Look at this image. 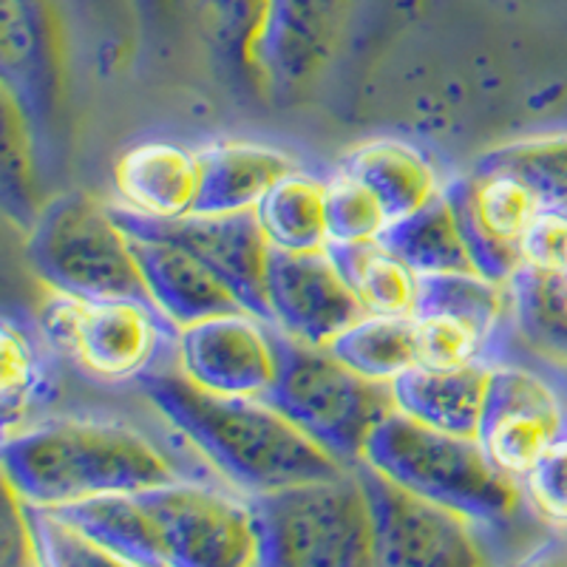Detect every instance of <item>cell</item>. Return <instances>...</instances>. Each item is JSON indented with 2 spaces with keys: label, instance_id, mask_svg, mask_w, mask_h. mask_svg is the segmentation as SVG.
<instances>
[{
  "label": "cell",
  "instance_id": "cell-1",
  "mask_svg": "<svg viewBox=\"0 0 567 567\" xmlns=\"http://www.w3.org/2000/svg\"><path fill=\"white\" fill-rule=\"evenodd\" d=\"M140 386L159 417L245 496L347 471L265 398L205 392L179 372L142 374Z\"/></svg>",
  "mask_w": 567,
  "mask_h": 567
},
{
  "label": "cell",
  "instance_id": "cell-2",
  "mask_svg": "<svg viewBox=\"0 0 567 567\" xmlns=\"http://www.w3.org/2000/svg\"><path fill=\"white\" fill-rule=\"evenodd\" d=\"M3 485L23 503L65 505L182 480L145 434L123 423L54 420L3 437Z\"/></svg>",
  "mask_w": 567,
  "mask_h": 567
},
{
  "label": "cell",
  "instance_id": "cell-3",
  "mask_svg": "<svg viewBox=\"0 0 567 567\" xmlns=\"http://www.w3.org/2000/svg\"><path fill=\"white\" fill-rule=\"evenodd\" d=\"M363 463L474 525L511 523L528 503L523 483L496 468L477 437L437 432L398 409L378 423L363 449Z\"/></svg>",
  "mask_w": 567,
  "mask_h": 567
},
{
  "label": "cell",
  "instance_id": "cell-4",
  "mask_svg": "<svg viewBox=\"0 0 567 567\" xmlns=\"http://www.w3.org/2000/svg\"><path fill=\"white\" fill-rule=\"evenodd\" d=\"M258 565L372 567V511L358 471L247 496Z\"/></svg>",
  "mask_w": 567,
  "mask_h": 567
},
{
  "label": "cell",
  "instance_id": "cell-5",
  "mask_svg": "<svg viewBox=\"0 0 567 567\" xmlns=\"http://www.w3.org/2000/svg\"><path fill=\"white\" fill-rule=\"evenodd\" d=\"M278 378L265 400L347 468L363 463L378 423L394 412L389 383L367 381L327 347H310L276 329Z\"/></svg>",
  "mask_w": 567,
  "mask_h": 567
},
{
  "label": "cell",
  "instance_id": "cell-6",
  "mask_svg": "<svg viewBox=\"0 0 567 567\" xmlns=\"http://www.w3.org/2000/svg\"><path fill=\"white\" fill-rule=\"evenodd\" d=\"M27 256L52 292L151 303L131 236L116 225L109 205L85 194H63L45 205L29 236Z\"/></svg>",
  "mask_w": 567,
  "mask_h": 567
},
{
  "label": "cell",
  "instance_id": "cell-7",
  "mask_svg": "<svg viewBox=\"0 0 567 567\" xmlns=\"http://www.w3.org/2000/svg\"><path fill=\"white\" fill-rule=\"evenodd\" d=\"M45 343L103 383L140 381L179 329L136 298H78L54 292L38 316Z\"/></svg>",
  "mask_w": 567,
  "mask_h": 567
},
{
  "label": "cell",
  "instance_id": "cell-8",
  "mask_svg": "<svg viewBox=\"0 0 567 567\" xmlns=\"http://www.w3.org/2000/svg\"><path fill=\"white\" fill-rule=\"evenodd\" d=\"M162 567L258 565L250 503L202 483L176 480L134 491Z\"/></svg>",
  "mask_w": 567,
  "mask_h": 567
},
{
  "label": "cell",
  "instance_id": "cell-9",
  "mask_svg": "<svg viewBox=\"0 0 567 567\" xmlns=\"http://www.w3.org/2000/svg\"><path fill=\"white\" fill-rule=\"evenodd\" d=\"M111 216L128 236L151 241H171L190 256H196L210 272L221 278L239 298L247 312L261 321L272 323L270 303H267V245L265 233L258 227L256 213H187L179 219H156L125 205H109Z\"/></svg>",
  "mask_w": 567,
  "mask_h": 567
},
{
  "label": "cell",
  "instance_id": "cell-10",
  "mask_svg": "<svg viewBox=\"0 0 567 567\" xmlns=\"http://www.w3.org/2000/svg\"><path fill=\"white\" fill-rule=\"evenodd\" d=\"M367 503L372 511L374 565L381 567H471L483 561L477 525L457 511L412 494L383 477L372 465L358 463Z\"/></svg>",
  "mask_w": 567,
  "mask_h": 567
},
{
  "label": "cell",
  "instance_id": "cell-11",
  "mask_svg": "<svg viewBox=\"0 0 567 567\" xmlns=\"http://www.w3.org/2000/svg\"><path fill=\"white\" fill-rule=\"evenodd\" d=\"M471 261L485 278L508 284L525 265L523 241L545 207L519 176L496 168H471L443 185Z\"/></svg>",
  "mask_w": 567,
  "mask_h": 567
},
{
  "label": "cell",
  "instance_id": "cell-12",
  "mask_svg": "<svg viewBox=\"0 0 567 567\" xmlns=\"http://www.w3.org/2000/svg\"><path fill=\"white\" fill-rule=\"evenodd\" d=\"M176 372L205 392L265 398L278 378L276 327L247 310L179 327Z\"/></svg>",
  "mask_w": 567,
  "mask_h": 567
},
{
  "label": "cell",
  "instance_id": "cell-13",
  "mask_svg": "<svg viewBox=\"0 0 567 567\" xmlns=\"http://www.w3.org/2000/svg\"><path fill=\"white\" fill-rule=\"evenodd\" d=\"M565 403L542 374L516 363H491L477 443L496 468L519 480L565 437Z\"/></svg>",
  "mask_w": 567,
  "mask_h": 567
},
{
  "label": "cell",
  "instance_id": "cell-14",
  "mask_svg": "<svg viewBox=\"0 0 567 567\" xmlns=\"http://www.w3.org/2000/svg\"><path fill=\"white\" fill-rule=\"evenodd\" d=\"M265 290L272 327L310 347H327L363 316L327 247L307 252L270 247Z\"/></svg>",
  "mask_w": 567,
  "mask_h": 567
},
{
  "label": "cell",
  "instance_id": "cell-15",
  "mask_svg": "<svg viewBox=\"0 0 567 567\" xmlns=\"http://www.w3.org/2000/svg\"><path fill=\"white\" fill-rule=\"evenodd\" d=\"M131 250L151 303L176 329L221 312L245 310L230 287L182 247L131 236Z\"/></svg>",
  "mask_w": 567,
  "mask_h": 567
},
{
  "label": "cell",
  "instance_id": "cell-16",
  "mask_svg": "<svg viewBox=\"0 0 567 567\" xmlns=\"http://www.w3.org/2000/svg\"><path fill=\"white\" fill-rule=\"evenodd\" d=\"M199 179V151L194 154L171 142H142L125 151L114 165L120 205L156 219H179L194 213Z\"/></svg>",
  "mask_w": 567,
  "mask_h": 567
},
{
  "label": "cell",
  "instance_id": "cell-17",
  "mask_svg": "<svg viewBox=\"0 0 567 567\" xmlns=\"http://www.w3.org/2000/svg\"><path fill=\"white\" fill-rule=\"evenodd\" d=\"M488 378V361L463 369H429L414 363L389 386L394 409L414 423L460 437H477Z\"/></svg>",
  "mask_w": 567,
  "mask_h": 567
},
{
  "label": "cell",
  "instance_id": "cell-18",
  "mask_svg": "<svg viewBox=\"0 0 567 567\" xmlns=\"http://www.w3.org/2000/svg\"><path fill=\"white\" fill-rule=\"evenodd\" d=\"M202 179L194 213L219 216V213L256 210L287 174L298 171L290 154L250 142H225L199 151Z\"/></svg>",
  "mask_w": 567,
  "mask_h": 567
},
{
  "label": "cell",
  "instance_id": "cell-19",
  "mask_svg": "<svg viewBox=\"0 0 567 567\" xmlns=\"http://www.w3.org/2000/svg\"><path fill=\"white\" fill-rule=\"evenodd\" d=\"M343 174L354 176L381 202L389 225L420 210L443 190L434 165L417 148L398 140L367 142L341 159Z\"/></svg>",
  "mask_w": 567,
  "mask_h": 567
},
{
  "label": "cell",
  "instance_id": "cell-20",
  "mask_svg": "<svg viewBox=\"0 0 567 567\" xmlns=\"http://www.w3.org/2000/svg\"><path fill=\"white\" fill-rule=\"evenodd\" d=\"M381 241L389 252L406 261L417 276L429 272H477L463 236L454 221L452 202L440 190L429 205L392 221L381 233Z\"/></svg>",
  "mask_w": 567,
  "mask_h": 567
},
{
  "label": "cell",
  "instance_id": "cell-21",
  "mask_svg": "<svg viewBox=\"0 0 567 567\" xmlns=\"http://www.w3.org/2000/svg\"><path fill=\"white\" fill-rule=\"evenodd\" d=\"M327 250L361 303L363 316H414L417 272L381 241L327 245Z\"/></svg>",
  "mask_w": 567,
  "mask_h": 567
},
{
  "label": "cell",
  "instance_id": "cell-22",
  "mask_svg": "<svg viewBox=\"0 0 567 567\" xmlns=\"http://www.w3.org/2000/svg\"><path fill=\"white\" fill-rule=\"evenodd\" d=\"M508 312L536 354L567 367V276L523 265L508 281Z\"/></svg>",
  "mask_w": 567,
  "mask_h": 567
},
{
  "label": "cell",
  "instance_id": "cell-23",
  "mask_svg": "<svg viewBox=\"0 0 567 567\" xmlns=\"http://www.w3.org/2000/svg\"><path fill=\"white\" fill-rule=\"evenodd\" d=\"M327 182L292 171L256 205V219L267 245L276 250L307 252L329 245L327 213H323Z\"/></svg>",
  "mask_w": 567,
  "mask_h": 567
},
{
  "label": "cell",
  "instance_id": "cell-24",
  "mask_svg": "<svg viewBox=\"0 0 567 567\" xmlns=\"http://www.w3.org/2000/svg\"><path fill=\"white\" fill-rule=\"evenodd\" d=\"M327 349L367 381L392 383L417 363L414 316H361L341 329Z\"/></svg>",
  "mask_w": 567,
  "mask_h": 567
},
{
  "label": "cell",
  "instance_id": "cell-25",
  "mask_svg": "<svg viewBox=\"0 0 567 567\" xmlns=\"http://www.w3.org/2000/svg\"><path fill=\"white\" fill-rule=\"evenodd\" d=\"M34 0H3V71L7 91L20 89V111L43 114L52 89V63Z\"/></svg>",
  "mask_w": 567,
  "mask_h": 567
},
{
  "label": "cell",
  "instance_id": "cell-26",
  "mask_svg": "<svg viewBox=\"0 0 567 567\" xmlns=\"http://www.w3.org/2000/svg\"><path fill=\"white\" fill-rule=\"evenodd\" d=\"M508 312V284L483 272H429L417 276L414 316H454L494 338Z\"/></svg>",
  "mask_w": 567,
  "mask_h": 567
},
{
  "label": "cell",
  "instance_id": "cell-27",
  "mask_svg": "<svg viewBox=\"0 0 567 567\" xmlns=\"http://www.w3.org/2000/svg\"><path fill=\"white\" fill-rule=\"evenodd\" d=\"M474 168H496L519 176L545 210L567 213V134L530 136L494 148Z\"/></svg>",
  "mask_w": 567,
  "mask_h": 567
},
{
  "label": "cell",
  "instance_id": "cell-28",
  "mask_svg": "<svg viewBox=\"0 0 567 567\" xmlns=\"http://www.w3.org/2000/svg\"><path fill=\"white\" fill-rule=\"evenodd\" d=\"M3 363H0V400H3V425L12 432V425L29 414L34 403L45 398L49 378H45L43 358L29 336L12 321H3Z\"/></svg>",
  "mask_w": 567,
  "mask_h": 567
},
{
  "label": "cell",
  "instance_id": "cell-29",
  "mask_svg": "<svg viewBox=\"0 0 567 567\" xmlns=\"http://www.w3.org/2000/svg\"><path fill=\"white\" fill-rule=\"evenodd\" d=\"M323 213H327L329 245H358L378 241L389 227L383 205L369 194L354 176L338 171L323 190Z\"/></svg>",
  "mask_w": 567,
  "mask_h": 567
},
{
  "label": "cell",
  "instance_id": "cell-30",
  "mask_svg": "<svg viewBox=\"0 0 567 567\" xmlns=\"http://www.w3.org/2000/svg\"><path fill=\"white\" fill-rule=\"evenodd\" d=\"M491 338L454 316H414V352L420 367L463 369L485 363Z\"/></svg>",
  "mask_w": 567,
  "mask_h": 567
},
{
  "label": "cell",
  "instance_id": "cell-31",
  "mask_svg": "<svg viewBox=\"0 0 567 567\" xmlns=\"http://www.w3.org/2000/svg\"><path fill=\"white\" fill-rule=\"evenodd\" d=\"M29 525H32L38 565L54 567H91V565H116L114 556L103 550L94 539L60 519L54 511L43 505L27 503Z\"/></svg>",
  "mask_w": 567,
  "mask_h": 567
},
{
  "label": "cell",
  "instance_id": "cell-32",
  "mask_svg": "<svg viewBox=\"0 0 567 567\" xmlns=\"http://www.w3.org/2000/svg\"><path fill=\"white\" fill-rule=\"evenodd\" d=\"M525 499L550 525L567 528V437L556 440L523 477Z\"/></svg>",
  "mask_w": 567,
  "mask_h": 567
},
{
  "label": "cell",
  "instance_id": "cell-33",
  "mask_svg": "<svg viewBox=\"0 0 567 567\" xmlns=\"http://www.w3.org/2000/svg\"><path fill=\"white\" fill-rule=\"evenodd\" d=\"M525 265L567 276V213L545 210L523 241Z\"/></svg>",
  "mask_w": 567,
  "mask_h": 567
},
{
  "label": "cell",
  "instance_id": "cell-34",
  "mask_svg": "<svg viewBox=\"0 0 567 567\" xmlns=\"http://www.w3.org/2000/svg\"><path fill=\"white\" fill-rule=\"evenodd\" d=\"M0 561L7 567L38 565L27 503L9 485L7 499H3V514H0Z\"/></svg>",
  "mask_w": 567,
  "mask_h": 567
}]
</instances>
